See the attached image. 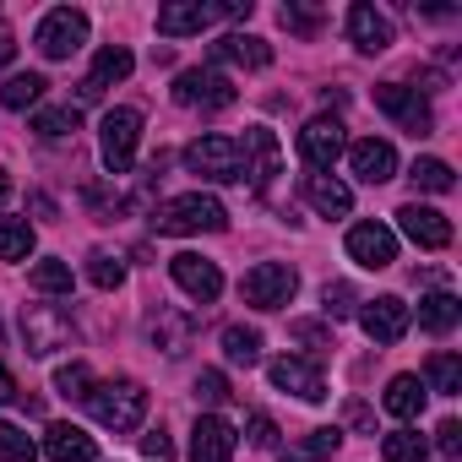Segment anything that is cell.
I'll list each match as a JSON object with an SVG mask.
<instances>
[{"label": "cell", "instance_id": "obj_1", "mask_svg": "<svg viewBox=\"0 0 462 462\" xmlns=\"http://www.w3.org/2000/svg\"><path fill=\"white\" fill-rule=\"evenodd\" d=\"M147 223L158 228V235H217V228H228V212H223V201H217V196L190 190V196L163 201Z\"/></svg>", "mask_w": 462, "mask_h": 462}, {"label": "cell", "instance_id": "obj_2", "mask_svg": "<svg viewBox=\"0 0 462 462\" xmlns=\"http://www.w3.org/2000/svg\"><path fill=\"white\" fill-rule=\"evenodd\" d=\"M88 408H93V419H98L104 430L131 435V430L142 424V413H147V392H142L136 381H104V386L88 392Z\"/></svg>", "mask_w": 462, "mask_h": 462}, {"label": "cell", "instance_id": "obj_3", "mask_svg": "<svg viewBox=\"0 0 462 462\" xmlns=\"http://www.w3.org/2000/svg\"><path fill=\"white\" fill-rule=\"evenodd\" d=\"M185 169L201 174V180H217V185L245 180V169H240V142H235V136H196V142L185 147Z\"/></svg>", "mask_w": 462, "mask_h": 462}, {"label": "cell", "instance_id": "obj_4", "mask_svg": "<svg viewBox=\"0 0 462 462\" xmlns=\"http://www.w3.org/2000/svg\"><path fill=\"white\" fill-rule=\"evenodd\" d=\"M98 147H104V169L109 174H125L136 163V142H142V115L136 109H109L104 125H98Z\"/></svg>", "mask_w": 462, "mask_h": 462}, {"label": "cell", "instance_id": "obj_5", "mask_svg": "<svg viewBox=\"0 0 462 462\" xmlns=\"http://www.w3.org/2000/svg\"><path fill=\"white\" fill-rule=\"evenodd\" d=\"M71 337H77V327H71V316L66 310H55V305H23V343H28V354H55V348H71Z\"/></svg>", "mask_w": 462, "mask_h": 462}, {"label": "cell", "instance_id": "obj_6", "mask_svg": "<svg viewBox=\"0 0 462 462\" xmlns=\"http://www.w3.org/2000/svg\"><path fill=\"white\" fill-rule=\"evenodd\" d=\"M235 98H240L235 82H228L223 71H212V66H207V71L196 66V71H180V77H174V104H180V109H228Z\"/></svg>", "mask_w": 462, "mask_h": 462}, {"label": "cell", "instance_id": "obj_7", "mask_svg": "<svg viewBox=\"0 0 462 462\" xmlns=\"http://www.w3.org/2000/svg\"><path fill=\"white\" fill-rule=\"evenodd\" d=\"M375 109L392 115V120H397L402 131H413V136H430V131H435L430 104H424L419 88H408V82H375Z\"/></svg>", "mask_w": 462, "mask_h": 462}, {"label": "cell", "instance_id": "obj_8", "mask_svg": "<svg viewBox=\"0 0 462 462\" xmlns=\"http://www.w3.org/2000/svg\"><path fill=\"white\" fill-rule=\"evenodd\" d=\"M294 289H300V278H294V267H283V262H262V267H251L245 283H240L245 305H256V310H283V305L294 300Z\"/></svg>", "mask_w": 462, "mask_h": 462}, {"label": "cell", "instance_id": "obj_9", "mask_svg": "<svg viewBox=\"0 0 462 462\" xmlns=\"http://www.w3.org/2000/svg\"><path fill=\"white\" fill-rule=\"evenodd\" d=\"M33 44H39L44 60H66V55H77V50L88 44V17L71 12V6H60V12H50V17L39 23Z\"/></svg>", "mask_w": 462, "mask_h": 462}, {"label": "cell", "instance_id": "obj_10", "mask_svg": "<svg viewBox=\"0 0 462 462\" xmlns=\"http://www.w3.org/2000/svg\"><path fill=\"white\" fill-rule=\"evenodd\" d=\"M240 169L251 174L256 190H267L273 174L283 169V147H278V136H273L267 125H251V131H245V142H240Z\"/></svg>", "mask_w": 462, "mask_h": 462}, {"label": "cell", "instance_id": "obj_11", "mask_svg": "<svg viewBox=\"0 0 462 462\" xmlns=\"http://www.w3.org/2000/svg\"><path fill=\"white\" fill-rule=\"evenodd\" d=\"M359 327H365V337L370 343H402V332L413 327V310L397 300V294H381V300H370L365 310H359Z\"/></svg>", "mask_w": 462, "mask_h": 462}, {"label": "cell", "instance_id": "obj_12", "mask_svg": "<svg viewBox=\"0 0 462 462\" xmlns=\"http://www.w3.org/2000/svg\"><path fill=\"white\" fill-rule=\"evenodd\" d=\"M267 375H273V386H278V392H294L300 402H321V397H327V375H321L310 359L283 354V359H273V365H267Z\"/></svg>", "mask_w": 462, "mask_h": 462}, {"label": "cell", "instance_id": "obj_13", "mask_svg": "<svg viewBox=\"0 0 462 462\" xmlns=\"http://www.w3.org/2000/svg\"><path fill=\"white\" fill-rule=\"evenodd\" d=\"M397 223H402V235H408L413 245H424V251H446V245H451V217L435 212V207L408 201V207H397Z\"/></svg>", "mask_w": 462, "mask_h": 462}, {"label": "cell", "instance_id": "obj_14", "mask_svg": "<svg viewBox=\"0 0 462 462\" xmlns=\"http://www.w3.org/2000/svg\"><path fill=\"white\" fill-rule=\"evenodd\" d=\"M348 256H354L359 267H370V273L392 267V262H397L392 228H386V223H354V228H348Z\"/></svg>", "mask_w": 462, "mask_h": 462}, {"label": "cell", "instance_id": "obj_15", "mask_svg": "<svg viewBox=\"0 0 462 462\" xmlns=\"http://www.w3.org/2000/svg\"><path fill=\"white\" fill-rule=\"evenodd\" d=\"M235 446H240V435H235L228 419H217V413L196 419V430H190V462H228Z\"/></svg>", "mask_w": 462, "mask_h": 462}, {"label": "cell", "instance_id": "obj_16", "mask_svg": "<svg viewBox=\"0 0 462 462\" xmlns=\"http://www.w3.org/2000/svg\"><path fill=\"white\" fill-rule=\"evenodd\" d=\"M300 152H305V163H310L316 174H327V169L343 158V125H337L332 115L310 120V125L300 131Z\"/></svg>", "mask_w": 462, "mask_h": 462}, {"label": "cell", "instance_id": "obj_17", "mask_svg": "<svg viewBox=\"0 0 462 462\" xmlns=\"http://www.w3.org/2000/svg\"><path fill=\"white\" fill-rule=\"evenodd\" d=\"M169 273H174V283L190 294V300H217L223 294V273H217V262H207V256H190V251H180L174 262H169Z\"/></svg>", "mask_w": 462, "mask_h": 462}, {"label": "cell", "instance_id": "obj_18", "mask_svg": "<svg viewBox=\"0 0 462 462\" xmlns=\"http://www.w3.org/2000/svg\"><path fill=\"white\" fill-rule=\"evenodd\" d=\"M348 163H354V174H359L365 185H386V180L397 174V147L381 142V136H365V142L348 147Z\"/></svg>", "mask_w": 462, "mask_h": 462}, {"label": "cell", "instance_id": "obj_19", "mask_svg": "<svg viewBox=\"0 0 462 462\" xmlns=\"http://www.w3.org/2000/svg\"><path fill=\"white\" fill-rule=\"evenodd\" d=\"M44 457L50 462H98V440L77 424H50L44 430Z\"/></svg>", "mask_w": 462, "mask_h": 462}, {"label": "cell", "instance_id": "obj_20", "mask_svg": "<svg viewBox=\"0 0 462 462\" xmlns=\"http://www.w3.org/2000/svg\"><path fill=\"white\" fill-rule=\"evenodd\" d=\"M348 39L365 50V55H381V50H392V23L375 12V6H348Z\"/></svg>", "mask_w": 462, "mask_h": 462}, {"label": "cell", "instance_id": "obj_21", "mask_svg": "<svg viewBox=\"0 0 462 462\" xmlns=\"http://www.w3.org/2000/svg\"><path fill=\"white\" fill-rule=\"evenodd\" d=\"M131 66H136V60H131V50H125V44H109V50H98V60H93V77L82 82V98H88V104H98L109 82H125V77H131Z\"/></svg>", "mask_w": 462, "mask_h": 462}, {"label": "cell", "instance_id": "obj_22", "mask_svg": "<svg viewBox=\"0 0 462 462\" xmlns=\"http://www.w3.org/2000/svg\"><path fill=\"white\" fill-rule=\"evenodd\" d=\"M212 17H223L217 6H201V0H180V6H163L158 12V33L163 39H185V33H201Z\"/></svg>", "mask_w": 462, "mask_h": 462}, {"label": "cell", "instance_id": "obj_23", "mask_svg": "<svg viewBox=\"0 0 462 462\" xmlns=\"http://www.w3.org/2000/svg\"><path fill=\"white\" fill-rule=\"evenodd\" d=\"M305 196H310V207H316L321 217H348V207H354L348 185L332 180V174H305Z\"/></svg>", "mask_w": 462, "mask_h": 462}, {"label": "cell", "instance_id": "obj_24", "mask_svg": "<svg viewBox=\"0 0 462 462\" xmlns=\"http://www.w3.org/2000/svg\"><path fill=\"white\" fill-rule=\"evenodd\" d=\"M212 55H217V60H235V66H251V71L273 66V44H262V39H251V33H228V39H217Z\"/></svg>", "mask_w": 462, "mask_h": 462}, {"label": "cell", "instance_id": "obj_25", "mask_svg": "<svg viewBox=\"0 0 462 462\" xmlns=\"http://www.w3.org/2000/svg\"><path fill=\"white\" fill-rule=\"evenodd\" d=\"M386 413L392 419H419L424 413V381L419 375H392L386 381Z\"/></svg>", "mask_w": 462, "mask_h": 462}, {"label": "cell", "instance_id": "obj_26", "mask_svg": "<svg viewBox=\"0 0 462 462\" xmlns=\"http://www.w3.org/2000/svg\"><path fill=\"white\" fill-rule=\"evenodd\" d=\"M337 446H343V430H332V424H327V430H310L305 440L283 446L278 457H283V462H327V457H332Z\"/></svg>", "mask_w": 462, "mask_h": 462}, {"label": "cell", "instance_id": "obj_27", "mask_svg": "<svg viewBox=\"0 0 462 462\" xmlns=\"http://www.w3.org/2000/svg\"><path fill=\"white\" fill-rule=\"evenodd\" d=\"M223 354H228V365H256L262 359V332L256 327H223Z\"/></svg>", "mask_w": 462, "mask_h": 462}, {"label": "cell", "instance_id": "obj_28", "mask_svg": "<svg viewBox=\"0 0 462 462\" xmlns=\"http://www.w3.org/2000/svg\"><path fill=\"white\" fill-rule=\"evenodd\" d=\"M152 343H158L163 354H180V348L190 343V321L174 316L169 305H158V316H152Z\"/></svg>", "mask_w": 462, "mask_h": 462}, {"label": "cell", "instance_id": "obj_29", "mask_svg": "<svg viewBox=\"0 0 462 462\" xmlns=\"http://www.w3.org/2000/svg\"><path fill=\"white\" fill-rule=\"evenodd\" d=\"M44 77L39 71H17V77H6V88H0V104H6V109H28V104H39L44 98Z\"/></svg>", "mask_w": 462, "mask_h": 462}, {"label": "cell", "instance_id": "obj_30", "mask_svg": "<svg viewBox=\"0 0 462 462\" xmlns=\"http://www.w3.org/2000/svg\"><path fill=\"white\" fill-rule=\"evenodd\" d=\"M457 316H462V305H457L451 294H430V300H419V327H424V332H451Z\"/></svg>", "mask_w": 462, "mask_h": 462}, {"label": "cell", "instance_id": "obj_31", "mask_svg": "<svg viewBox=\"0 0 462 462\" xmlns=\"http://www.w3.org/2000/svg\"><path fill=\"white\" fill-rule=\"evenodd\" d=\"M424 375H430V392H440V397H457L462 392V359L457 354H430Z\"/></svg>", "mask_w": 462, "mask_h": 462}, {"label": "cell", "instance_id": "obj_32", "mask_svg": "<svg viewBox=\"0 0 462 462\" xmlns=\"http://www.w3.org/2000/svg\"><path fill=\"white\" fill-rule=\"evenodd\" d=\"M28 251H33L28 217H0V262H23Z\"/></svg>", "mask_w": 462, "mask_h": 462}, {"label": "cell", "instance_id": "obj_33", "mask_svg": "<svg viewBox=\"0 0 462 462\" xmlns=\"http://www.w3.org/2000/svg\"><path fill=\"white\" fill-rule=\"evenodd\" d=\"M381 457H386V462H424V457H430V440L413 435V430H392V435L381 440Z\"/></svg>", "mask_w": 462, "mask_h": 462}, {"label": "cell", "instance_id": "obj_34", "mask_svg": "<svg viewBox=\"0 0 462 462\" xmlns=\"http://www.w3.org/2000/svg\"><path fill=\"white\" fill-rule=\"evenodd\" d=\"M77 125H82V115H77L71 104H55V109H39V115H33V131H39V136H50V142L71 136Z\"/></svg>", "mask_w": 462, "mask_h": 462}, {"label": "cell", "instance_id": "obj_35", "mask_svg": "<svg viewBox=\"0 0 462 462\" xmlns=\"http://www.w3.org/2000/svg\"><path fill=\"white\" fill-rule=\"evenodd\" d=\"M0 462H39V446L28 440V430L0 419Z\"/></svg>", "mask_w": 462, "mask_h": 462}, {"label": "cell", "instance_id": "obj_36", "mask_svg": "<svg viewBox=\"0 0 462 462\" xmlns=\"http://www.w3.org/2000/svg\"><path fill=\"white\" fill-rule=\"evenodd\" d=\"M88 283H93V289H120V283H125V262L109 256V251H93V256H88Z\"/></svg>", "mask_w": 462, "mask_h": 462}, {"label": "cell", "instance_id": "obj_37", "mask_svg": "<svg viewBox=\"0 0 462 462\" xmlns=\"http://www.w3.org/2000/svg\"><path fill=\"white\" fill-rule=\"evenodd\" d=\"M413 185H419V190H435V196H446L457 180H451V163H440V158H419V163H413Z\"/></svg>", "mask_w": 462, "mask_h": 462}, {"label": "cell", "instance_id": "obj_38", "mask_svg": "<svg viewBox=\"0 0 462 462\" xmlns=\"http://www.w3.org/2000/svg\"><path fill=\"white\" fill-rule=\"evenodd\" d=\"M28 283H33L39 294H71V267H66V262H39Z\"/></svg>", "mask_w": 462, "mask_h": 462}, {"label": "cell", "instance_id": "obj_39", "mask_svg": "<svg viewBox=\"0 0 462 462\" xmlns=\"http://www.w3.org/2000/svg\"><path fill=\"white\" fill-rule=\"evenodd\" d=\"M55 392L88 402V392H93V370H88V365H60V370H55Z\"/></svg>", "mask_w": 462, "mask_h": 462}, {"label": "cell", "instance_id": "obj_40", "mask_svg": "<svg viewBox=\"0 0 462 462\" xmlns=\"http://www.w3.org/2000/svg\"><path fill=\"white\" fill-rule=\"evenodd\" d=\"M278 23H283L289 33H305V39H310V33L321 28V12H310V6H283V12H278Z\"/></svg>", "mask_w": 462, "mask_h": 462}, {"label": "cell", "instance_id": "obj_41", "mask_svg": "<svg viewBox=\"0 0 462 462\" xmlns=\"http://www.w3.org/2000/svg\"><path fill=\"white\" fill-rule=\"evenodd\" d=\"M196 397H201V402H228L235 392H228L223 370H201V375H196Z\"/></svg>", "mask_w": 462, "mask_h": 462}, {"label": "cell", "instance_id": "obj_42", "mask_svg": "<svg viewBox=\"0 0 462 462\" xmlns=\"http://www.w3.org/2000/svg\"><path fill=\"white\" fill-rule=\"evenodd\" d=\"M321 300H327V305H321L327 316H348V310H354V289H348V283H327Z\"/></svg>", "mask_w": 462, "mask_h": 462}, {"label": "cell", "instance_id": "obj_43", "mask_svg": "<svg viewBox=\"0 0 462 462\" xmlns=\"http://www.w3.org/2000/svg\"><path fill=\"white\" fill-rule=\"evenodd\" d=\"M245 430H251V446H262V451H273V446H278V424H273L267 413H251V424H245Z\"/></svg>", "mask_w": 462, "mask_h": 462}, {"label": "cell", "instance_id": "obj_44", "mask_svg": "<svg viewBox=\"0 0 462 462\" xmlns=\"http://www.w3.org/2000/svg\"><path fill=\"white\" fill-rule=\"evenodd\" d=\"M142 451H147V462H169V457H174V440H169L163 430H147V435H142Z\"/></svg>", "mask_w": 462, "mask_h": 462}, {"label": "cell", "instance_id": "obj_45", "mask_svg": "<svg viewBox=\"0 0 462 462\" xmlns=\"http://www.w3.org/2000/svg\"><path fill=\"white\" fill-rule=\"evenodd\" d=\"M435 446H440L446 457H457V451H462V424H457V419H440V430H435Z\"/></svg>", "mask_w": 462, "mask_h": 462}, {"label": "cell", "instance_id": "obj_46", "mask_svg": "<svg viewBox=\"0 0 462 462\" xmlns=\"http://www.w3.org/2000/svg\"><path fill=\"white\" fill-rule=\"evenodd\" d=\"M12 55H17V33L0 23V66H12Z\"/></svg>", "mask_w": 462, "mask_h": 462}, {"label": "cell", "instance_id": "obj_47", "mask_svg": "<svg viewBox=\"0 0 462 462\" xmlns=\"http://www.w3.org/2000/svg\"><path fill=\"white\" fill-rule=\"evenodd\" d=\"M348 424H354V430H370V408H365V402H359V397H354V402H348Z\"/></svg>", "mask_w": 462, "mask_h": 462}, {"label": "cell", "instance_id": "obj_48", "mask_svg": "<svg viewBox=\"0 0 462 462\" xmlns=\"http://www.w3.org/2000/svg\"><path fill=\"white\" fill-rule=\"evenodd\" d=\"M12 397H23V392H17V381H12V370H6V365H0V402H12Z\"/></svg>", "mask_w": 462, "mask_h": 462}, {"label": "cell", "instance_id": "obj_49", "mask_svg": "<svg viewBox=\"0 0 462 462\" xmlns=\"http://www.w3.org/2000/svg\"><path fill=\"white\" fill-rule=\"evenodd\" d=\"M12 196V180H6V169H0V201H6Z\"/></svg>", "mask_w": 462, "mask_h": 462}]
</instances>
